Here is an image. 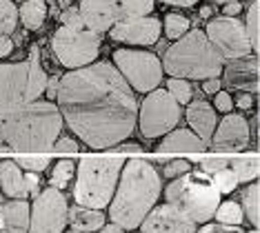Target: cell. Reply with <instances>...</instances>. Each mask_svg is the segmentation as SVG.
Wrapping results in <instances>:
<instances>
[{
	"label": "cell",
	"instance_id": "obj_20",
	"mask_svg": "<svg viewBox=\"0 0 260 233\" xmlns=\"http://www.w3.org/2000/svg\"><path fill=\"white\" fill-rule=\"evenodd\" d=\"M16 27H18V7L9 0H0V60L14 51Z\"/></svg>",
	"mask_w": 260,
	"mask_h": 233
},
{
	"label": "cell",
	"instance_id": "obj_25",
	"mask_svg": "<svg viewBox=\"0 0 260 233\" xmlns=\"http://www.w3.org/2000/svg\"><path fill=\"white\" fill-rule=\"evenodd\" d=\"M242 216H247V220L253 224V229H258L260 224V187L258 184H249L242 191Z\"/></svg>",
	"mask_w": 260,
	"mask_h": 233
},
{
	"label": "cell",
	"instance_id": "obj_32",
	"mask_svg": "<svg viewBox=\"0 0 260 233\" xmlns=\"http://www.w3.org/2000/svg\"><path fill=\"white\" fill-rule=\"evenodd\" d=\"M167 93L176 100L178 105H189L193 95V87L189 80H180V78H171L167 82Z\"/></svg>",
	"mask_w": 260,
	"mask_h": 233
},
{
	"label": "cell",
	"instance_id": "obj_43",
	"mask_svg": "<svg viewBox=\"0 0 260 233\" xmlns=\"http://www.w3.org/2000/svg\"><path fill=\"white\" fill-rule=\"evenodd\" d=\"M165 5H174V7H193V5H198L200 0H160Z\"/></svg>",
	"mask_w": 260,
	"mask_h": 233
},
{
	"label": "cell",
	"instance_id": "obj_22",
	"mask_svg": "<svg viewBox=\"0 0 260 233\" xmlns=\"http://www.w3.org/2000/svg\"><path fill=\"white\" fill-rule=\"evenodd\" d=\"M0 189L11 200H25L27 187H25V173L18 169L14 160H0Z\"/></svg>",
	"mask_w": 260,
	"mask_h": 233
},
{
	"label": "cell",
	"instance_id": "obj_23",
	"mask_svg": "<svg viewBox=\"0 0 260 233\" xmlns=\"http://www.w3.org/2000/svg\"><path fill=\"white\" fill-rule=\"evenodd\" d=\"M207 145L198 136H193L187 129H176L169 131L165 136V140L160 142V151L162 153H174V151H187V153H203Z\"/></svg>",
	"mask_w": 260,
	"mask_h": 233
},
{
	"label": "cell",
	"instance_id": "obj_39",
	"mask_svg": "<svg viewBox=\"0 0 260 233\" xmlns=\"http://www.w3.org/2000/svg\"><path fill=\"white\" fill-rule=\"evenodd\" d=\"M240 11H242V5H240V3H224L222 16H227V18H238Z\"/></svg>",
	"mask_w": 260,
	"mask_h": 233
},
{
	"label": "cell",
	"instance_id": "obj_15",
	"mask_svg": "<svg viewBox=\"0 0 260 233\" xmlns=\"http://www.w3.org/2000/svg\"><path fill=\"white\" fill-rule=\"evenodd\" d=\"M249 138L251 129L245 118L238 116V113H227L222 118V122L216 124V131L211 136L209 145H214V149H218V151L234 153L249 147Z\"/></svg>",
	"mask_w": 260,
	"mask_h": 233
},
{
	"label": "cell",
	"instance_id": "obj_24",
	"mask_svg": "<svg viewBox=\"0 0 260 233\" xmlns=\"http://www.w3.org/2000/svg\"><path fill=\"white\" fill-rule=\"evenodd\" d=\"M47 18V3L45 0H25L18 7V22L25 25L29 31H38Z\"/></svg>",
	"mask_w": 260,
	"mask_h": 233
},
{
	"label": "cell",
	"instance_id": "obj_5",
	"mask_svg": "<svg viewBox=\"0 0 260 233\" xmlns=\"http://www.w3.org/2000/svg\"><path fill=\"white\" fill-rule=\"evenodd\" d=\"M122 167H125V158L120 155H103V158L85 155L76 164L74 198L78 207L96 209V211L109 207Z\"/></svg>",
	"mask_w": 260,
	"mask_h": 233
},
{
	"label": "cell",
	"instance_id": "obj_47",
	"mask_svg": "<svg viewBox=\"0 0 260 233\" xmlns=\"http://www.w3.org/2000/svg\"><path fill=\"white\" fill-rule=\"evenodd\" d=\"M200 16H203V18H209V16H211V7H203V9H200Z\"/></svg>",
	"mask_w": 260,
	"mask_h": 233
},
{
	"label": "cell",
	"instance_id": "obj_16",
	"mask_svg": "<svg viewBox=\"0 0 260 233\" xmlns=\"http://www.w3.org/2000/svg\"><path fill=\"white\" fill-rule=\"evenodd\" d=\"M196 224L176 211L171 205L153 207L147 218L140 222V233H196Z\"/></svg>",
	"mask_w": 260,
	"mask_h": 233
},
{
	"label": "cell",
	"instance_id": "obj_1",
	"mask_svg": "<svg viewBox=\"0 0 260 233\" xmlns=\"http://www.w3.org/2000/svg\"><path fill=\"white\" fill-rule=\"evenodd\" d=\"M58 111L91 149H111L132 136L138 100L111 62H91L58 80Z\"/></svg>",
	"mask_w": 260,
	"mask_h": 233
},
{
	"label": "cell",
	"instance_id": "obj_8",
	"mask_svg": "<svg viewBox=\"0 0 260 233\" xmlns=\"http://www.w3.org/2000/svg\"><path fill=\"white\" fill-rule=\"evenodd\" d=\"M60 20L62 25L56 29L51 38L58 62L64 64L69 71L96 62L100 51V34L85 27V22L78 16V9H67Z\"/></svg>",
	"mask_w": 260,
	"mask_h": 233
},
{
	"label": "cell",
	"instance_id": "obj_33",
	"mask_svg": "<svg viewBox=\"0 0 260 233\" xmlns=\"http://www.w3.org/2000/svg\"><path fill=\"white\" fill-rule=\"evenodd\" d=\"M211 182L216 184V189H218V193H232V191H236V187H238V178L234 176V171L229 169H220L218 173H214L211 176Z\"/></svg>",
	"mask_w": 260,
	"mask_h": 233
},
{
	"label": "cell",
	"instance_id": "obj_29",
	"mask_svg": "<svg viewBox=\"0 0 260 233\" xmlns=\"http://www.w3.org/2000/svg\"><path fill=\"white\" fill-rule=\"evenodd\" d=\"M189 18L182 16V14H167L162 20V29H165V36H167L169 40H178L182 38L187 31H189Z\"/></svg>",
	"mask_w": 260,
	"mask_h": 233
},
{
	"label": "cell",
	"instance_id": "obj_13",
	"mask_svg": "<svg viewBox=\"0 0 260 233\" xmlns=\"http://www.w3.org/2000/svg\"><path fill=\"white\" fill-rule=\"evenodd\" d=\"M67 200L62 191L45 189L36 195L34 207H29V231L27 233H64L67 226Z\"/></svg>",
	"mask_w": 260,
	"mask_h": 233
},
{
	"label": "cell",
	"instance_id": "obj_44",
	"mask_svg": "<svg viewBox=\"0 0 260 233\" xmlns=\"http://www.w3.org/2000/svg\"><path fill=\"white\" fill-rule=\"evenodd\" d=\"M67 233H74V231H67ZM98 233H125V231H122L120 226H116V224H111V222H109V224H105Z\"/></svg>",
	"mask_w": 260,
	"mask_h": 233
},
{
	"label": "cell",
	"instance_id": "obj_35",
	"mask_svg": "<svg viewBox=\"0 0 260 233\" xmlns=\"http://www.w3.org/2000/svg\"><path fill=\"white\" fill-rule=\"evenodd\" d=\"M229 167V158L227 155H211V158L200 160V171L207 173V176H214L220 169H227Z\"/></svg>",
	"mask_w": 260,
	"mask_h": 233
},
{
	"label": "cell",
	"instance_id": "obj_21",
	"mask_svg": "<svg viewBox=\"0 0 260 233\" xmlns=\"http://www.w3.org/2000/svg\"><path fill=\"white\" fill-rule=\"evenodd\" d=\"M67 224L72 226L74 233H98L107 224V218H105L103 211L76 205L67 211Z\"/></svg>",
	"mask_w": 260,
	"mask_h": 233
},
{
	"label": "cell",
	"instance_id": "obj_4",
	"mask_svg": "<svg viewBox=\"0 0 260 233\" xmlns=\"http://www.w3.org/2000/svg\"><path fill=\"white\" fill-rule=\"evenodd\" d=\"M162 71H167L171 78H193V80H209L222 74L224 62L214 51L211 43L207 40L205 31L189 29L167 49L162 58Z\"/></svg>",
	"mask_w": 260,
	"mask_h": 233
},
{
	"label": "cell",
	"instance_id": "obj_30",
	"mask_svg": "<svg viewBox=\"0 0 260 233\" xmlns=\"http://www.w3.org/2000/svg\"><path fill=\"white\" fill-rule=\"evenodd\" d=\"M258 0H251L249 9H247V20L242 22L247 29V36H249V43H251V51L258 53L260 47V25H258Z\"/></svg>",
	"mask_w": 260,
	"mask_h": 233
},
{
	"label": "cell",
	"instance_id": "obj_10",
	"mask_svg": "<svg viewBox=\"0 0 260 233\" xmlns=\"http://www.w3.org/2000/svg\"><path fill=\"white\" fill-rule=\"evenodd\" d=\"M114 67L134 93H149L162 80V64L158 56L140 49H116Z\"/></svg>",
	"mask_w": 260,
	"mask_h": 233
},
{
	"label": "cell",
	"instance_id": "obj_31",
	"mask_svg": "<svg viewBox=\"0 0 260 233\" xmlns=\"http://www.w3.org/2000/svg\"><path fill=\"white\" fill-rule=\"evenodd\" d=\"M14 162L18 164V169H25L27 173H40L51 164V155L47 153H34V155H16Z\"/></svg>",
	"mask_w": 260,
	"mask_h": 233
},
{
	"label": "cell",
	"instance_id": "obj_36",
	"mask_svg": "<svg viewBox=\"0 0 260 233\" xmlns=\"http://www.w3.org/2000/svg\"><path fill=\"white\" fill-rule=\"evenodd\" d=\"M51 149H56L58 153H69V155H74V153H78V142H76L74 138H58Z\"/></svg>",
	"mask_w": 260,
	"mask_h": 233
},
{
	"label": "cell",
	"instance_id": "obj_50",
	"mask_svg": "<svg viewBox=\"0 0 260 233\" xmlns=\"http://www.w3.org/2000/svg\"><path fill=\"white\" fill-rule=\"evenodd\" d=\"M251 233H258V231H256V229H253V231H251Z\"/></svg>",
	"mask_w": 260,
	"mask_h": 233
},
{
	"label": "cell",
	"instance_id": "obj_45",
	"mask_svg": "<svg viewBox=\"0 0 260 233\" xmlns=\"http://www.w3.org/2000/svg\"><path fill=\"white\" fill-rule=\"evenodd\" d=\"M216 233H245V231H240L238 226H224V224H218Z\"/></svg>",
	"mask_w": 260,
	"mask_h": 233
},
{
	"label": "cell",
	"instance_id": "obj_48",
	"mask_svg": "<svg viewBox=\"0 0 260 233\" xmlns=\"http://www.w3.org/2000/svg\"><path fill=\"white\" fill-rule=\"evenodd\" d=\"M214 3H240V0H214Z\"/></svg>",
	"mask_w": 260,
	"mask_h": 233
},
{
	"label": "cell",
	"instance_id": "obj_11",
	"mask_svg": "<svg viewBox=\"0 0 260 233\" xmlns=\"http://www.w3.org/2000/svg\"><path fill=\"white\" fill-rule=\"evenodd\" d=\"M140 120V134L145 138H160L167 136L169 131L180 120V105L176 103L165 89H153L149 95H145L143 105L138 109Z\"/></svg>",
	"mask_w": 260,
	"mask_h": 233
},
{
	"label": "cell",
	"instance_id": "obj_27",
	"mask_svg": "<svg viewBox=\"0 0 260 233\" xmlns=\"http://www.w3.org/2000/svg\"><path fill=\"white\" fill-rule=\"evenodd\" d=\"M216 222L218 224H224V226H240L245 222V216H242V209L238 202H220L214 213Z\"/></svg>",
	"mask_w": 260,
	"mask_h": 233
},
{
	"label": "cell",
	"instance_id": "obj_6",
	"mask_svg": "<svg viewBox=\"0 0 260 233\" xmlns=\"http://www.w3.org/2000/svg\"><path fill=\"white\" fill-rule=\"evenodd\" d=\"M47 74L40 64V51L34 45L27 60L0 62V113L36 103L45 93Z\"/></svg>",
	"mask_w": 260,
	"mask_h": 233
},
{
	"label": "cell",
	"instance_id": "obj_19",
	"mask_svg": "<svg viewBox=\"0 0 260 233\" xmlns=\"http://www.w3.org/2000/svg\"><path fill=\"white\" fill-rule=\"evenodd\" d=\"M29 202L11 200L0 207V233H27L29 231Z\"/></svg>",
	"mask_w": 260,
	"mask_h": 233
},
{
	"label": "cell",
	"instance_id": "obj_12",
	"mask_svg": "<svg viewBox=\"0 0 260 233\" xmlns=\"http://www.w3.org/2000/svg\"><path fill=\"white\" fill-rule=\"evenodd\" d=\"M205 36L222 62L238 60V58H245L251 53L249 36H247V29L238 18H227V16L209 18Z\"/></svg>",
	"mask_w": 260,
	"mask_h": 233
},
{
	"label": "cell",
	"instance_id": "obj_38",
	"mask_svg": "<svg viewBox=\"0 0 260 233\" xmlns=\"http://www.w3.org/2000/svg\"><path fill=\"white\" fill-rule=\"evenodd\" d=\"M38 184H40L38 173H25V187H27V195H36V193H38Z\"/></svg>",
	"mask_w": 260,
	"mask_h": 233
},
{
	"label": "cell",
	"instance_id": "obj_14",
	"mask_svg": "<svg viewBox=\"0 0 260 233\" xmlns=\"http://www.w3.org/2000/svg\"><path fill=\"white\" fill-rule=\"evenodd\" d=\"M160 34H162V20H158L153 16L129 18V20H122L109 29V36L116 43L140 45V47L156 45L160 40Z\"/></svg>",
	"mask_w": 260,
	"mask_h": 233
},
{
	"label": "cell",
	"instance_id": "obj_2",
	"mask_svg": "<svg viewBox=\"0 0 260 233\" xmlns=\"http://www.w3.org/2000/svg\"><path fill=\"white\" fill-rule=\"evenodd\" d=\"M162 182L158 171L145 158L125 160V167L118 178L114 198L109 202L111 224L120 226L122 231L138 229L147 213L156 207L160 198Z\"/></svg>",
	"mask_w": 260,
	"mask_h": 233
},
{
	"label": "cell",
	"instance_id": "obj_49",
	"mask_svg": "<svg viewBox=\"0 0 260 233\" xmlns=\"http://www.w3.org/2000/svg\"><path fill=\"white\" fill-rule=\"evenodd\" d=\"M9 3H14V5H16V3H25V0H9Z\"/></svg>",
	"mask_w": 260,
	"mask_h": 233
},
{
	"label": "cell",
	"instance_id": "obj_7",
	"mask_svg": "<svg viewBox=\"0 0 260 233\" xmlns=\"http://www.w3.org/2000/svg\"><path fill=\"white\" fill-rule=\"evenodd\" d=\"M165 198H167V205L180 211L193 224L209 222L220 205V193L211 182V176L203 171H189L171 180L165 191Z\"/></svg>",
	"mask_w": 260,
	"mask_h": 233
},
{
	"label": "cell",
	"instance_id": "obj_40",
	"mask_svg": "<svg viewBox=\"0 0 260 233\" xmlns=\"http://www.w3.org/2000/svg\"><path fill=\"white\" fill-rule=\"evenodd\" d=\"M203 89H205V93H209V95H216L218 91H222V89H220V80H218V78H209V80H205Z\"/></svg>",
	"mask_w": 260,
	"mask_h": 233
},
{
	"label": "cell",
	"instance_id": "obj_37",
	"mask_svg": "<svg viewBox=\"0 0 260 233\" xmlns=\"http://www.w3.org/2000/svg\"><path fill=\"white\" fill-rule=\"evenodd\" d=\"M216 109L220 113H232L234 100H232V95H229V91H218L216 93Z\"/></svg>",
	"mask_w": 260,
	"mask_h": 233
},
{
	"label": "cell",
	"instance_id": "obj_41",
	"mask_svg": "<svg viewBox=\"0 0 260 233\" xmlns=\"http://www.w3.org/2000/svg\"><path fill=\"white\" fill-rule=\"evenodd\" d=\"M58 80H60V78H47L45 91H47V98H49V103H51V98H56V93H58Z\"/></svg>",
	"mask_w": 260,
	"mask_h": 233
},
{
	"label": "cell",
	"instance_id": "obj_46",
	"mask_svg": "<svg viewBox=\"0 0 260 233\" xmlns=\"http://www.w3.org/2000/svg\"><path fill=\"white\" fill-rule=\"evenodd\" d=\"M216 229H218V224H209V222H205L203 229L196 231V233H216Z\"/></svg>",
	"mask_w": 260,
	"mask_h": 233
},
{
	"label": "cell",
	"instance_id": "obj_26",
	"mask_svg": "<svg viewBox=\"0 0 260 233\" xmlns=\"http://www.w3.org/2000/svg\"><path fill=\"white\" fill-rule=\"evenodd\" d=\"M229 169L238 178V184L251 182L258 178V158H229Z\"/></svg>",
	"mask_w": 260,
	"mask_h": 233
},
{
	"label": "cell",
	"instance_id": "obj_34",
	"mask_svg": "<svg viewBox=\"0 0 260 233\" xmlns=\"http://www.w3.org/2000/svg\"><path fill=\"white\" fill-rule=\"evenodd\" d=\"M165 164L167 167L162 169V173H165V178H169V180H176V178H180V176H185V173L191 171V164H189V160H185V158L167 160Z\"/></svg>",
	"mask_w": 260,
	"mask_h": 233
},
{
	"label": "cell",
	"instance_id": "obj_42",
	"mask_svg": "<svg viewBox=\"0 0 260 233\" xmlns=\"http://www.w3.org/2000/svg\"><path fill=\"white\" fill-rule=\"evenodd\" d=\"M236 105H238L240 109H251V105H253L251 93H240V95H238V100H236Z\"/></svg>",
	"mask_w": 260,
	"mask_h": 233
},
{
	"label": "cell",
	"instance_id": "obj_17",
	"mask_svg": "<svg viewBox=\"0 0 260 233\" xmlns=\"http://www.w3.org/2000/svg\"><path fill=\"white\" fill-rule=\"evenodd\" d=\"M224 82L232 89H238L242 93L258 91V56H245L238 60H229L227 67H222Z\"/></svg>",
	"mask_w": 260,
	"mask_h": 233
},
{
	"label": "cell",
	"instance_id": "obj_18",
	"mask_svg": "<svg viewBox=\"0 0 260 233\" xmlns=\"http://www.w3.org/2000/svg\"><path fill=\"white\" fill-rule=\"evenodd\" d=\"M187 122H189V127L193 129V136H198L205 145L211 142L218 118L209 103H205V100H193V103H189L187 105Z\"/></svg>",
	"mask_w": 260,
	"mask_h": 233
},
{
	"label": "cell",
	"instance_id": "obj_28",
	"mask_svg": "<svg viewBox=\"0 0 260 233\" xmlns=\"http://www.w3.org/2000/svg\"><path fill=\"white\" fill-rule=\"evenodd\" d=\"M74 171H76V162L74 160H69V158H62V160H58L56 167H54V171H51V178H49V187L51 189H58V191H62L64 187L69 184V180H72V176H74Z\"/></svg>",
	"mask_w": 260,
	"mask_h": 233
},
{
	"label": "cell",
	"instance_id": "obj_9",
	"mask_svg": "<svg viewBox=\"0 0 260 233\" xmlns=\"http://www.w3.org/2000/svg\"><path fill=\"white\" fill-rule=\"evenodd\" d=\"M76 9L85 27L103 36L122 20L149 16L153 11V0H82Z\"/></svg>",
	"mask_w": 260,
	"mask_h": 233
},
{
	"label": "cell",
	"instance_id": "obj_3",
	"mask_svg": "<svg viewBox=\"0 0 260 233\" xmlns=\"http://www.w3.org/2000/svg\"><path fill=\"white\" fill-rule=\"evenodd\" d=\"M62 131V116L49 100H36L14 111L0 113V149L47 151Z\"/></svg>",
	"mask_w": 260,
	"mask_h": 233
}]
</instances>
